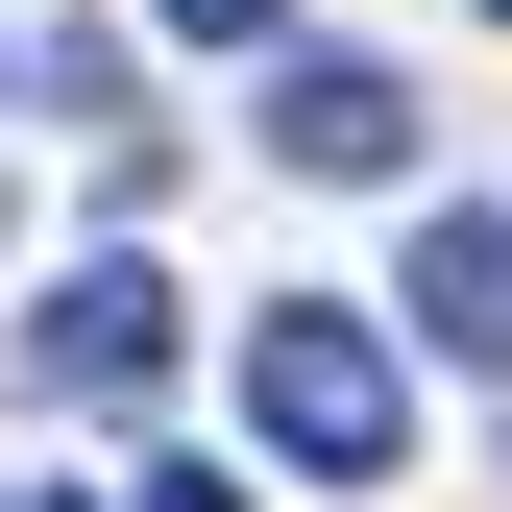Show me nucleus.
I'll use <instances>...</instances> for the list:
<instances>
[{"label":"nucleus","mask_w":512,"mask_h":512,"mask_svg":"<svg viewBox=\"0 0 512 512\" xmlns=\"http://www.w3.org/2000/svg\"><path fill=\"white\" fill-rule=\"evenodd\" d=\"M244 439H269L293 488H391L415 391H391V342H366L342 293H244Z\"/></svg>","instance_id":"f257e3e1"},{"label":"nucleus","mask_w":512,"mask_h":512,"mask_svg":"<svg viewBox=\"0 0 512 512\" xmlns=\"http://www.w3.org/2000/svg\"><path fill=\"white\" fill-rule=\"evenodd\" d=\"M171 366H196V317H171V269H147V244L49 269V415H147Z\"/></svg>","instance_id":"f03ea898"},{"label":"nucleus","mask_w":512,"mask_h":512,"mask_svg":"<svg viewBox=\"0 0 512 512\" xmlns=\"http://www.w3.org/2000/svg\"><path fill=\"white\" fill-rule=\"evenodd\" d=\"M269 147L342 171V196H391V171H415V98L366 74V49H269Z\"/></svg>","instance_id":"7ed1b4c3"},{"label":"nucleus","mask_w":512,"mask_h":512,"mask_svg":"<svg viewBox=\"0 0 512 512\" xmlns=\"http://www.w3.org/2000/svg\"><path fill=\"white\" fill-rule=\"evenodd\" d=\"M415 342H464V366H512V220H464V196L415 220Z\"/></svg>","instance_id":"20e7f679"},{"label":"nucleus","mask_w":512,"mask_h":512,"mask_svg":"<svg viewBox=\"0 0 512 512\" xmlns=\"http://www.w3.org/2000/svg\"><path fill=\"white\" fill-rule=\"evenodd\" d=\"M171 25H196V49H269V25H293V0H171Z\"/></svg>","instance_id":"39448f33"},{"label":"nucleus","mask_w":512,"mask_h":512,"mask_svg":"<svg viewBox=\"0 0 512 512\" xmlns=\"http://www.w3.org/2000/svg\"><path fill=\"white\" fill-rule=\"evenodd\" d=\"M147 512H244V488H196V464H147Z\"/></svg>","instance_id":"423d86ee"},{"label":"nucleus","mask_w":512,"mask_h":512,"mask_svg":"<svg viewBox=\"0 0 512 512\" xmlns=\"http://www.w3.org/2000/svg\"><path fill=\"white\" fill-rule=\"evenodd\" d=\"M25 512H74V488H25Z\"/></svg>","instance_id":"0eeeda50"},{"label":"nucleus","mask_w":512,"mask_h":512,"mask_svg":"<svg viewBox=\"0 0 512 512\" xmlns=\"http://www.w3.org/2000/svg\"><path fill=\"white\" fill-rule=\"evenodd\" d=\"M488 25H512V0H488Z\"/></svg>","instance_id":"6e6552de"}]
</instances>
